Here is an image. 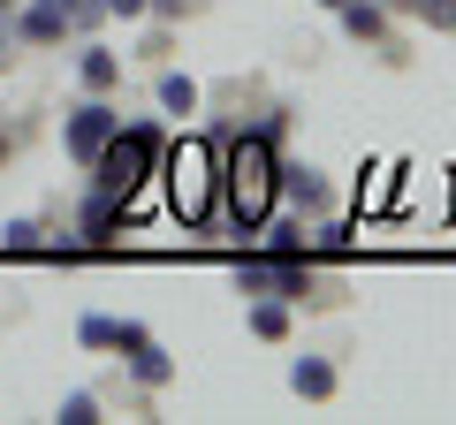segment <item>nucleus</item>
Returning a JSON list of instances; mask_svg holds the SVG:
<instances>
[{
  "mask_svg": "<svg viewBox=\"0 0 456 425\" xmlns=\"http://www.w3.org/2000/svg\"><path fill=\"white\" fill-rule=\"evenodd\" d=\"M236 289L244 296H281V304H305L312 296V259L305 244H259L236 259Z\"/></svg>",
  "mask_w": 456,
  "mask_h": 425,
  "instance_id": "obj_4",
  "label": "nucleus"
},
{
  "mask_svg": "<svg viewBox=\"0 0 456 425\" xmlns=\"http://www.w3.org/2000/svg\"><path fill=\"white\" fill-rule=\"evenodd\" d=\"M16 38L23 46H61L69 38V0H16Z\"/></svg>",
  "mask_w": 456,
  "mask_h": 425,
  "instance_id": "obj_8",
  "label": "nucleus"
},
{
  "mask_svg": "<svg viewBox=\"0 0 456 425\" xmlns=\"http://www.w3.org/2000/svg\"><path fill=\"white\" fill-rule=\"evenodd\" d=\"M251 334H259V342H281V334H289V304H281V296H259V304H251Z\"/></svg>",
  "mask_w": 456,
  "mask_h": 425,
  "instance_id": "obj_15",
  "label": "nucleus"
},
{
  "mask_svg": "<svg viewBox=\"0 0 456 425\" xmlns=\"http://www.w3.org/2000/svg\"><path fill=\"white\" fill-rule=\"evenodd\" d=\"M274 145H281V122H266V130H244L236 145L221 152V212H228V229L244 236V229H266L274 221V182H281V160H274Z\"/></svg>",
  "mask_w": 456,
  "mask_h": 425,
  "instance_id": "obj_1",
  "label": "nucleus"
},
{
  "mask_svg": "<svg viewBox=\"0 0 456 425\" xmlns=\"http://www.w3.org/2000/svg\"><path fill=\"white\" fill-rule=\"evenodd\" d=\"M77 76H84V92H114V84H122V53L84 46V53H77Z\"/></svg>",
  "mask_w": 456,
  "mask_h": 425,
  "instance_id": "obj_11",
  "label": "nucleus"
},
{
  "mask_svg": "<svg viewBox=\"0 0 456 425\" xmlns=\"http://www.w3.org/2000/svg\"><path fill=\"white\" fill-rule=\"evenodd\" d=\"M0 160H8V130H0Z\"/></svg>",
  "mask_w": 456,
  "mask_h": 425,
  "instance_id": "obj_22",
  "label": "nucleus"
},
{
  "mask_svg": "<svg viewBox=\"0 0 456 425\" xmlns=\"http://www.w3.org/2000/svg\"><path fill=\"white\" fill-rule=\"evenodd\" d=\"M320 8H342V0H320Z\"/></svg>",
  "mask_w": 456,
  "mask_h": 425,
  "instance_id": "obj_24",
  "label": "nucleus"
},
{
  "mask_svg": "<svg viewBox=\"0 0 456 425\" xmlns=\"http://www.w3.org/2000/svg\"><path fill=\"white\" fill-rule=\"evenodd\" d=\"M0 251H16V259H23V251H46V236H38V221H31V212H16V221L0 229Z\"/></svg>",
  "mask_w": 456,
  "mask_h": 425,
  "instance_id": "obj_17",
  "label": "nucleus"
},
{
  "mask_svg": "<svg viewBox=\"0 0 456 425\" xmlns=\"http://www.w3.org/2000/svg\"><path fill=\"white\" fill-rule=\"evenodd\" d=\"M274 197H289V212H312V221H327V182L312 175V167H281Z\"/></svg>",
  "mask_w": 456,
  "mask_h": 425,
  "instance_id": "obj_9",
  "label": "nucleus"
},
{
  "mask_svg": "<svg viewBox=\"0 0 456 425\" xmlns=\"http://www.w3.org/2000/svg\"><path fill=\"white\" fill-rule=\"evenodd\" d=\"M395 175H403L395 160L365 167V182H358V221H365V212H388V197H395Z\"/></svg>",
  "mask_w": 456,
  "mask_h": 425,
  "instance_id": "obj_13",
  "label": "nucleus"
},
{
  "mask_svg": "<svg viewBox=\"0 0 456 425\" xmlns=\"http://www.w3.org/2000/svg\"><path fill=\"white\" fill-rule=\"evenodd\" d=\"M160 152H167L160 122H114V137L99 145V160H92V182L114 190V197H137L152 175H160Z\"/></svg>",
  "mask_w": 456,
  "mask_h": 425,
  "instance_id": "obj_3",
  "label": "nucleus"
},
{
  "mask_svg": "<svg viewBox=\"0 0 456 425\" xmlns=\"http://www.w3.org/2000/svg\"><path fill=\"white\" fill-rule=\"evenodd\" d=\"M8 8H16V0H0V16H8Z\"/></svg>",
  "mask_w": 456,
  "mask_h": 425,
  "instance_id": "obj_23",
  "label": "nucleus"
},
{
  "mask_svg": "<svg viewBox=\"0 0 456 425\" xmlns=\"http://www.w3.org/2000/svg\"><path fill=\"white\" fill-rule=\"evenodd\" d=\"M335 16H342V31H350V38H365V46H373V38L388 31V8H380V0H342Z\"/></svg>",
  "mask_w": 456,
  "mask_h": 425,
  "instance_id": "obj_12",
  "label": "nucleus"
},
{
  "mask_svg": "<svg viewBox=\"0 0 456 425\" xmlns=\"http://www.w3.org/2000/svg\"><path fill=\"white\" fill-rule=\"evenodd\" d=\"M61 425H99V395H92V388L61 395Z\"/></svg>",
  "mask_w": 456,
  "mask_h": 425,
  "instance_id": "obj_19",
  "label": "nucleus"
},
{
  "mask_svg": "<svg viewBox=\"0 0 456 425\" xmlns=\"http://www.w3.org/2000/svg\"><path fill=\"white\" fill-rule=\"evenodd\" d=\"M403 8L426 23V31H456V0H403Z\"/></svg>",
  "mask_w": 456,
  "mask_h": 425,
  "instance_id": "obj_18",
  "label": "nucleus"
},
{
  "mask_svg": "<svg viewBox=\"0 0 456 425\" xmlns=\"http://www.w3.org/2000/svg\"><path fill=\"white\" fill-rule=\"evenodd\" d=\"M114 122H122V115L107 107V92H84L77 107H69V122H61V145H69V160H77V167H92V160H99V145L114 137Z\"/></svg>",
  "mask_w": 456,
  "mask_h": 425,
  "instance_id": "obj_5",
  "label": "nucleus"
},
{
  "mask_svg": "<svg viewBox=\"0 0 456 425\" xmlns=\"http://www.w3.org/2000/svg\"><path fill=\"white\" fill-rule=\"evenodd\" d=\"M160 197L167 212H175L183 229H206L213 221V197H221V145H206V137H175V145L160 152Z\"/></svg>",
  "mask_w": 456,
  "mask_h": 425,
  "instance_id": "obj_2",
  "label": "nucleus"
},
{
  "mask_svg": "<svg viewBox=\"0 0 456 425\" xmlns=\"http://www.w3.org/2000/svg\"><path fill=\"white\" fill-rule=\"evenodd\" d=\"M99 8H107V16H122V23H137V16H145V0H99Z\"/></svg>",
  "mask_w": 456,
  "mask_h": 425,
  "instance_id": "obj_20",
  "label": "nucleus"
},
{
  "mask_svg": "<svg viewBox=\"0 0 456 425\" xmlns=\"http://www.w3.org/2000/svg\"><path fill=\"white\" fill-rule=\"evenodd\" d=\"M289 388L305 395V403H327V395L342 388V373H335L327 357H297V365H289Z\"/></svg>",
  "mask_w": 456,
  "mask_h": 425,
  "instance_id": "obj_10",
  "label": "nucleus"
},
{
  "mask_svg": "<svg viewBox=\"0 0 456 425\" xmlns=\"http://www.w3.org/2000/svg\"><path fill=\"white\" fill-rule=\"evenodd\" d=\"M122 327H130V319H107V311H84V319H77V342H84V349H122Z\"/></svg>",
  "mask_w": 456,
  "mask_h": 425,
  "instance_id": "obj_14",
  "label": "nucleus"
},
{
  "mask_svg": "<svg viewBox=\"0 0 456 425\" xmlns=\"http://www.w3.org/2000/svg\"><path fill=\"white\" fill-rule=\"evenodd\" d=\"M122 365H130V380L137 388H167V380H175V357H167L160 342H152V327H122Z\"/></svg>",
  "mask_w": 456,
  "mask_h": 425,
  "instance_id": "obj_7",
  "label": "nucleus"
},
{
  "mask_svg": "<svg viewBox=\"0 0 456 425\" xmlns=\"http://www.w3.org/2000/svg\"><path fill=\"white\" fill-rule=\"evenodd\" d=\"M130 221H137V197H114V190H99V182H92V197L77 205V236L84 244H114Z\"/></svg>",
  "mask_w": 456,
  "mask_h": 425,
  "instance_id": "obj_6",
  "label": "nucleus"
},
{
  "mask_svg": "<svg viewBox=\"0 0 456 425\" xmlns=\"http://www.w3.org/2000/svg\"><path fill=\"white\" fill-rule=\"evenodd\" d=\"M145 16H160V23H175V16H183V0H145Z\"/></svg>",
  "mask_w": 456,
  "mask_h": 425,
  "instance_id": "obj_21",
  "label": "nucleus"
},
{
  "mask_svg": "<svg viewBox=\"0 0 456 425\" xmlns=\"http://www.w3.org/2000/svg\"><path fill=\"white\" fill-rule=\"evenodd\" d=\"M160 107H167V115H198V84L183 76V68H167V76H160Z\"/></svg>",
  "mask_w": 456,
  "mask_h": 425,
  "instance_id": "obj_16",
  "label": "nucleus"
}]
</instances>
